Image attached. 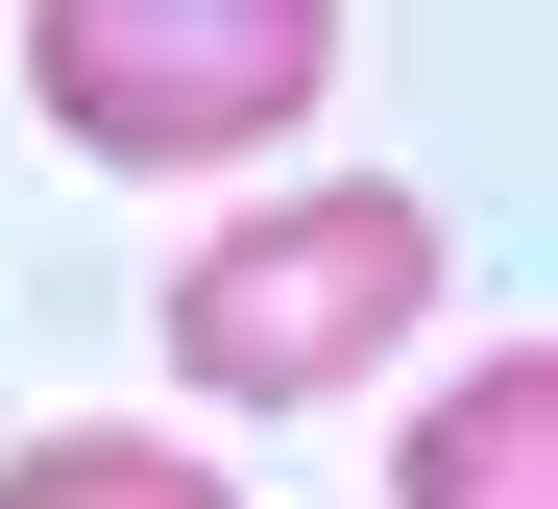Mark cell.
Returning <instances> with one entry per match:
<instances>
[{
    "label": "cell",
    "mask_w": 558,
    "mask_h": 509,
    "mask_svg": "<svg viewBox=\"0 0 558 509\" xmlns=\"http://www.w3.org/2000/svg\"><path fill=\"white\" fill-rule=\"evenodd\" d=\"M413 316H437V194L413 170H316V194H267V219L170 243V388H219V413H316V388H364Z\"/></svg>",
    "instance_id": "1"
},
{
    "label": "cell",
    "mask_w": 558,
    "mask_h": 509,
    "mask_svg": "<svg viewBox=\"0 0 558 509\" xmlns=\"http://www.w3.org/2000/svg\"><path fill=\"white\" fill-rule=\"evenodd\" d=\"M389 509H558V340H486L413 413V461H389Z\"/></svg>",
    "instance_id": "3"
},
{
    "label": "cell",
    "mask_w": 558,
    "mask_h": 509,
    "mask_svg": "<svg viewBox=\"0 0 558 509\" xmlns=\"http://www.w3.org/2000/svg\"><path fill=\"white\" fill-rule=\"evenodd\" d=\"M0 509H243L195 437H122V413H73V437H0Z\"/></svg>",
    "instance_id": "4"
},
{
    "label": "cell",
    "mask_w": 558,
    "mask_h": 509,
    "mask_svg": "<svg viewBox=\"0 0 558 509\" xmlns=\"http://www.w3.org/2000/svg\"><path fill=\"white\" fill-rule=\"evenodd\" d=\"M25 97L98 170H243L340 97V25L316 0H25Z\"/></svg>",
    "instance_id": "2"
}]
</instances>
